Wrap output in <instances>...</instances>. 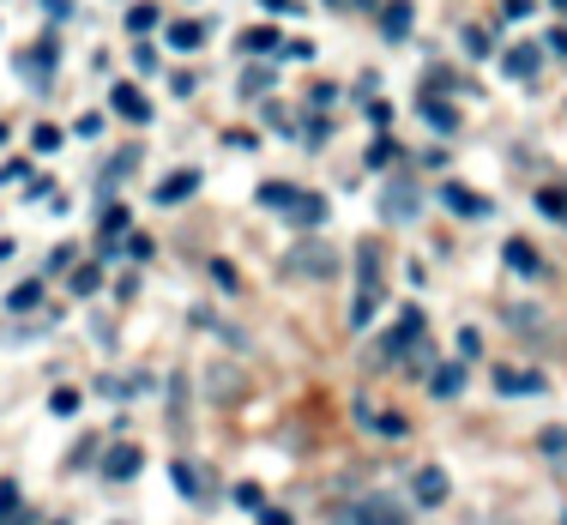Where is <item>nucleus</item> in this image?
Returning <instances> with one entry per match:
<instances>
[{
    "mask_svg": "<svg viewBox=\"0 0 567 525\" xmlns=\"http://www.w3.org/2000/svg\"><path fill=\"white\" fill-rule=\"evenodd\" d=\"M284 278H332L339 272V254H332V241L320 236H302L296 248H284Z\"/></svg>",
    "mask_w": 567,
    "mask_h": 525,
    "instance_id": "f257e3e1",
    "label": "nucleus"
},
{
    "mask_svg": "<svg viewBox=\"0 0 567 525\" xmlns=\"http://www.w3.org/2000/svg\"><path fill=\"white\" fill-rule=\"evenodd\" d=\"M140 465H145V447H133V441H115V447L103 453V477L110 483H133Z\"/></svg>",
    "mask_w": 567,
    "mask_h": 525,
    "instance_id": "f03ea898",
    "label": "nucleus"
},
{
    "mask_svg": "<svg viewBox=\"0 0 567 525\" xmlns=\"http://www.w3.org/2000/svg\"><path fill=\"white\" fill-rule=\"evenodd\" d=\"M350 519H357V525H404V507L393 502V495H369Z\"/></svg>",
    "mask_w": 567,
    "mask_h": 525,
    "instance_id": "7ed1b4c3",
    "label": "nucleus"
},
{
    "mask_svg": "<svg viewBox=\"0 0 567 525\" xmlns=\"http://www.w3.org/2000/svg\"><path fill=\"white\" fill-rule=\"evenodd\" d=\"M411 490H416V502H423V507H441V502H447L453 483H447V471H441V465H423V471H416Z\"/></svg>",
    "mask_w": 567,
    "mask_h": 525,
    "instance_id": "20e7f679",
    "label": "nucleus"
},
{
    "mask_svg": "<svg viewBox=\"0 0 567 525\" xmlns=\"http://www.w3.org/2000/svg\"><path fill=\"white\" fill-rule=\"evenodd\" d=\"M187 194H199V169H169L157 187V206H182Z\"/></svg>",
    "mask_w": 567,
    "mask_h": 525,
    "instance_id": "39448f33",
    "label": "nucleus"
},
{
    "mask_svg": "<svg viewBox=\"0 0 567 525\" xmlns=\"http://www.w3.org/2000/svg\"><path fill=\"white\" fill-rule=\"evenodd\" d=\"M416 339H423V315H416V308H404V320H399V332L393 339L381 344V357H404V350H411Z\"/></svg>",
    "mask_w": 567,
    "mask_h": 525,
    "instance_id": "423d86ee",
    "label": "nucleus"
},
{
    "mask_svg": "<svg viewBox=\"0 0 567 525\" xmlns=\"http://www.w3.org/2000/svg\"><path fill=\"white\" fill-rule=\"evenodd\" d=\"M284 218H296L302 230H315V224L327 218V199H320V194H302V187H296V199L284 206Z\"/></svg>",
    "mask_w": 567,
    "mask_h": 525,
    "instance_id": "0eeeda50",
    "label": "nucleus"
},
{
    "mask_svg": "<svg viewBox=\"0 0 567 525\" xmlns=\"http://www.w3.org/2000/svg\"><path fill=\"white\" fill-rule=\"evenodd\" d=\"M381 37H386V43H404V37H411V0H386Z\"/></svg>",
    "mask_w": 567,
    "mask_h": 525,
    "instance_id": "6e6552de",
    "label": "nucleus"
},
{
    "mask_svg": "<svg viewBox=\"0 0 567 525\" xmlns=\"http://www.w3.org/2000/svg\"><path fill=\"white\" fill-rule=\"evenodd\" d=\"M441 199L458 212V218H489V199L483 194H471V187H441Z\"/></svg>",
    "mask_w": 567,
    "mask_h": 525,
    "instance_id": "1a4fd4ad",
    "label": "nucleus"
},
{
    "mask_svg": "<svg viewBox=\"0 0 567 525\" xmlns=\"http://www.w3.org/2000/svg\"><path fill=\"white\" fill-rule=\"evenodd\" d=\"M495 387H502V393L507 399H519V393H544V374H532V369H502V374H495Z\"/></svg>",
    "mask_w": 567,
    "mask_h": 525,
    "instance_id": "9d476101",
    "label": "nucleus"
},
{
    "mask_svg": "<svg viewBox=\"0 0 567 525\" xmlns=\"http://www.w3.org/2000/svg\"><path fill=\"white\" fill-rule=\"evenodd\" d=\"M115 115H127V121H152V103L140 97V85H115Z\"/></svg>",
    "mask_w": 567,
    "mask_h": 525,
    "instance_id": "9b49d317",
    "label": "nucleus"
},
{
    "mask_svg": "<svg viewBox=\"0 0 567 525\" xmlns=\"http://www.w3.org/2000/svg\"><path fill=\"white\" fill-rule=\"evenodd\" d=\"M502 66H507V79H537V66H544V55H537V49L525 43V49H507Z\"/></svg>",
    "mask_w": 567,
    "mask_h": 525,
    "instance_id": "f8f14e48",
    "label": "nucleus"
},
{
    "mask_svg": "<svg viewBox=\"0 0 567 525\" xmlns=\"http://www.w3.org/2000/svg\"><path fill=\"white\" fill-rule=\"evenodd\" d=\"M199 43H206V24H199V19H175L169 24V49H182V55H187V49H199Z\"/></svg>",
    "mask_w": 567,
    "mask_h": 525,
    "instance_id": "ddd939ff",
    "label": "nucleus"
},
{
    "mask_svg": "<svg viewBox=\"0 0 567 525\" xmlns=\"http://www.w3.org/2000/svg\"><path fill=\"white\" fill-rule=\"evenodd\" d=\"M458 387H465V369H458V362H441V369L429 374V393H435V399H453Z\"/></svg>",
    "mask_w": 567,
    "mask_h": 525,
    "instance_id": "4468645a",
    "label": "nucleus"
},
{
    "mask_svg": "<svg viewBox=\"0 0 567 525\" xmlns=\"http://www.w3.org/2000/svg\"><path fill=\"white\" fill-rule=\"evenodd\" d=\"M423 121H429V127H441V133H453V127H458V110H453V103H441V97H429V91H423Z\"/></svg>",
    "mask_w": 567,
    "mask_h": 525,
    "instance_id": "2eb2a0df",
    "label": "nucleus"
},
{
    "mask_svg": "<svg viewBox=\"0 0 567 525\" xmlns=\"http://www.w3.org/2000/svg\"><path fill=\"white\" fill-rule=\"evenodd\" d=\"M61 145H66V133L61 127H49V121H37V127H31V152H61Z\"/></svg>",
    "mask_w": 567,
    "mask_h": 525,
    "instance_id": "dca6fc26",
    "label": "nucleus"
},
{
    "mask_svg": "<svg viewBox=\"0 0 567 525\" xmlns=\"http://www.w3.org/2000/svg\"><path fill=\"white\" fill-rule=\"evenodd\" d=\"M103 285V266L97 260H85V266H73V296H91Z\"/></svg>",
    "mask_w": 567,
    "mask_h": 525,
    "instance_id": "f3484780",
    "label": "nucleus"
},
{
    "mask_svg": "<svg viewBox=\"0 0 567 525\" xmlns=\"http://www.w3.org/2000/svg\"><path fill=\"white\" fill-rule=\"evenodd\" d=\"M296 199V187L290 182H260V206H272V212H284Z\"/></svg>",
    "mask_w": 567,
    "mask_h": 525,
    "instance_id": "a211bd4d",
    "label": "nucleus"
},
{
    "mask_svg": "<svg viewBox=\"0 0 567 525\" xmlns=\"http://www.w3.org/2000/svg\"><path fill=\"white\" fill-rule=\"evenodd\" d=\"M507 266L513 272H537V248L532 241H507Z\"/></svg>",
    "mask_w": 567,
    "mask_h": 525,
    "instance_id": "6ab92c4d",
    "label": "nucleus"
},
{
    "mask_svg": "<svg viewBox=\"0 0 567 525\" xmlns=\"http://www.w3.org/2000/svg\"><path fill=\"white\" fill-rule=\"evenodd\" d=\"M152 24H157V7H152V0H140V7H127V31H133V37H145Z\"/></svg>",
    "mask_w": 567,
    "mask_h": 525,
    "instance_id": "aec40b11",
    "label": "nucleus"
},
{
    "mask_svg": "<svg viewBox=\"0 0 567 525\" xmlns=\"http://www.w3.org/2000/svg\"><path fill=\"white\" fill-rule=\"evenodd\" d=\"M374 435H386V441H404V435H411V423H404L399 411H381V416H374Z\"/></svg>",
    "mask_w": 567,
    "mask_h": 525,
    "instance_id": "412c9836",
    "label": "nucleus"
},
{
    "mask_svg": "<svg viewBox=\"0 0 567 525\" xmlns=\"http://www.w3.org/2000/svg\"><path fill=\"white\" fill-rule=\"evenodd\" d=\"M169 477H175V490H182V495H199V490H206V483H199V471L187 465V460H175V471H169Z\"/></svg>",
    "mask_w": 567,
    "mask_h": 525,
    "instance_id": "4be33fe9",
    "label": "nucleus"
},
{
    "mask_svg": "<svg viewBox=\"0 0 567 525\" xmlns=\"http://www.w3.org/2000/svg\"><path fill=\"white\" fill-rule=\"evenodd\" d=\"M7 302L19 308V315H24V308H37V302H43V278H31V285H19V290L7 296Z\"/></svg>",
    "mask_w": 567,
    "mask_h": 525,
    "instance_id": "5701e85b",
    "label": "nucleus"
},
{
    "mask_svg": "<svg viewBox=\"0 0 567 525\" xmlns=\"http://www.w3.org/2000/svg\"><path fill=\"white\" fill-rule=\"evenodd\" d=\"M266 91H272V73H266V66H254V73L241 79V97H266Z\"/></svg>",
    "mask_w": 567,
    "mask_h": 525,
    "instance_id": "b1692460",
    "label": "nucleus"
},
{
    "mask_svg": "<svg viewBox=\"0 0 567 525\" xmlns=\"http://www.w3.org/2000/svg\"><path fill=\"white\" fill-rule=\"evenodd\" d=\"M272 43H278V31H241V49H248V55H266Z\"/></svg>",
    "mask_w": 567,
    "mask_h": 525,
    "instance_id": "393cba45",
    "label": "nucleus"
},
{
    "mask_svg": "<svg viewBox=\"0 0 567 525\" xmlns=\"http://www.w3.org/2000/svg\"><path fill=\"white\" fill-rule=\"evenodd\" d=\"M393 157H399V145H393V140H374V145H369V169L393 164Z\"/></svg>",
    "mask_w": 567,
    "mask_h": 525,
    "instance_id": "a878e982",
    "label": "nucleus"
},
{
    "mask_svg": "<svg viewBox=\"0 0 567 525\" xmlns=\"http://www.w3.org/2000/svg\"><path fill=\"white\" fill-rule=\"evenodd\" d=\"M212 278H218V290H241V278H236V266H229V260H212Z\"/></svg>",
    "mask_w": 567,
    "mask_h": 525,
    "instance_id": "bb28decb",
    "label": "nucleus"
},
{
    "mask_svg": "<svg viewBox=\"0 0 567 525\" xmlns=\"http://www.w3.org/2000/svg\"><path fill=\"white\" fill-rule=\"evenodd\" d=\"M49 411H55V416H73V411H79V393H73V387H61V393L49 399Z\"/></svg>",
    "mask_w": 567,
    "mask_h": 525,
    "instance_id": "cd10ccee",
    "label": "nucleus"
},
{
    "mask_svg": "<svg viewBox=\"0 0 567 525\" xmlns=\"http://www.w3.org/2000/svg\"><path fill=\"white\" fill-rule=\"evenodd\" d=\"M411 206H416V194H404V187H399V194L386 199V218H411Z\"/></svg>",
    "mask_w": 567,
    "mask_h": 525,
    "instance_id": "c85d7f7f",
    "label": "nucleus"
},
{
    "mask_svg": "<svg viewBox=\"0 0 567 525\" xmlns=\"http://www.w3.org/2000/svg\"><path fill=\"white\" fill-rule=\"evenodd\" d=\"M73 133H79V140H97V133H103V115H97V110H85V115H79V127H73Z\"/></svg>",
    "mask_w": 567,
    "mask_h": 525,
    "instance_id": "c756f323",
    "label": "nucleus"
},
{
    "mask_svg": "<svg viewBox=\"0 0 567 525\" xmlns=\"http://www.w3.org/2000/svg\"><path fill=\"white\" fill-rule=\"evenodd\" d=\"M133 66H140V73H157V49L152 43H133Z\"/></svg>",
    "mask_w": 567,
    "mask_h": 525,
    "instance_id": "7c9ffc66",
    "label": "nucleus"
},
{
    "mask_svg": "<svg viewBox=\"0 0 567 525\" xmlns=\"http://www.w3.org/2000/svg\"><path fill=\"white\" fill-rule=\"evenodd\" d=\"M236 507H260V483H236Z\"/></svg>",
    "mask_w": 567,
    "mask_h": 525,
    "instance_id": "2f4dec72",
    "label": "nucleus"
},
{
    "mask_svg": "<svg viewBox=\"0 0 567 525\" xmlns=\"http://www.w3.org/2000/svg\"><path fill=\"white\" fill-rule=\"evenodd\" d=\"M458 357H483V339H477V332H458Z\"/></svg>",
    "mask_w": 567,
    "mask_h": 525,
    "instance_id": "473e14b6",
    "label": "nucleus"
},
{
    "mask_svg": "<svg viewBox=\"0 0 567 525\" xmlns=\"http://www.w3.org/2000/svg\"><path fill=\"white\" fill-rule=\"evenodd\" d=\"M103 230H110V236H115V230H127V212L110 206V212H103Z\"/></svg>",
    "mask_w": 567,
    "mask_h": 525,
    "instance_id": "72a5a7b5",
    "label": "nucleus"
},
{
    "mask_svg": "<svg viewBox=\"0 0 567 525\" xmlns=\"http://www.w3.org/2000/svg\"><path fill=\"white\" fill-rule=\"evenodd\" d=\"M544 453H567V429H549V435H544Z\"/></svg>",
    "mask_w": 567,
    "mask_h": 525,
    "instance_id": "f704fd0d",
    "label": "nucleus"
},
{
    "mask_svg": "<svg viewBox=\"0 0 567 525\" xmlns=\"http://www.w3.org/2000/svg\"><path fill=\"white\" fill-rule=\"evenodd\" d=\"M12 507H19V490H12V483H0V514L12 519Z\"/></svg>",
    "mask_w": 567,
    "mask_h": 525,
    "instance_id": "c9c22d12",
    "label": "nucleus"
},
{
    "mask_svg": "<svg viewBox=\"0 0 567 525\" xmlns=\"http://www.w3.org/2000/svg\"><path fill=\"white\" fill-rule=\"evenodd\" d=\"M260 525H296V519L284 514V507H260Z\"/></svg>",
    "mask_w": 567,
    "mask_h": 525,
    "instance_id": "e433bc0d",
    "label": "nucleus"
},
{
    "mask_svg": "<svg viewBox=\"0 0 567 525\" xmlns=\"http://www.w3.org/2000/svg\"><path fill=\"white\" fill-rule=\"evenodd\" d=\"M532 7L537 0H507V19H532Z\"/></svg>",
    "mask_w": 567,
    "mask_h": 525,
    "instance_id": "4c0bfd02",
    "label": "nucleus"
},
{
    "mask_svg": "<svg viewBox=\"0 0 567 525\" xmlns=\"http://www.w3.org/2000/svg\"><path fill=\"white\" fill-rule=\"evenodd\" d=\"M266 12H296V0H260Z\"/></svg>",
    "mask_w": 567,
    "mask_h": 525,
    "instance_id": "58836bf2",
    "label": "nucleus"
},
{
    "mask_svg": "<svg viewBox=\"0 0 567 525\" xmlns=\"http://www.w3.org/2000/svg\"><path fill=\"white\" fill-rule=\"evenodd\" d=\"M556 12H567V0H556Z\"/></svg>",
    "mask_w": 567,
    "mask_h": 525,
    "instance_id": "ea45409f",
    "label": "nucleus"
},
{
    "mask_svg": "<svg viewBox=\"0 0 567 525\" xmlns=\"http://www.w3.org/2000/svg\"><path fill=\"white\" fill-rule=\"evenodd\" d=\"M7 525H24V519H7Z\"/></svg>",
    "mask_w": 567,
    "mask_h": 525,
    "instance_id": "a19ab883",
    "label": "nucleus"
}]
</instances>
